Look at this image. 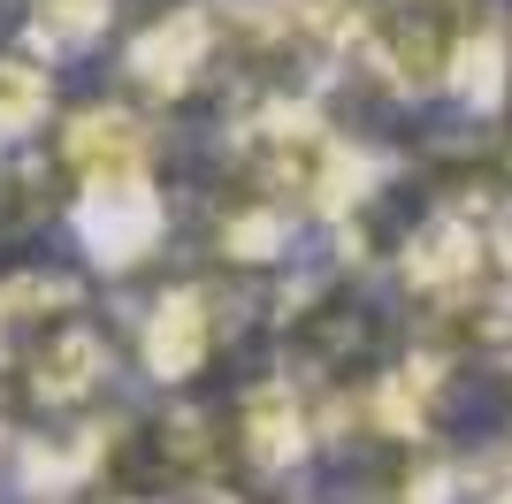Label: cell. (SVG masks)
<instances>
[{
	"instance_id": "cell-6",
	"label": "cell",
	"mask_w": 512,
	"mask_h": 504,
	"mask_svg": "<svg viewBox=\"0 0 512 504\" xmlns=\"http://www.w3.org/2000/svg\"><path fill=\"white\" fill-rule=\"evenodd\" d=\"M115 23V0H23V54L31 62H69L92 54Z\"/></svg>"
},
{
	"instance_id": "cell-4",
	"label": "cell",
	"mask_w": 512,
	"mask_h": 504,
	"mask_svg": "<svg viewBox=\"0 0 512 504\" xmlns=\"http://www.w3.org/2000/svg\"><path fill=\"white\" fill-rule=\"evenodd\" d=\"M214 344H222V298L207 283L161 291L146 306V321H138V359H146L153 382H192L214 359Z\"/></svg>"
},
{
	"instance_id": "cell-2",
	"label": "cell",
	"mask_w": 512,
	"mask_h": 504,
	"mask_svg": "<svg viewBox=\"0 0 512 504\" xmlns=\"http://www.w3.org/2000/svg\"><path fill=\"white\" fill-rule=\"evenodd\" d=\"M237 459L253 466V474H291V466H306V451L321 443V420H314V405H306V390H299V375H268V382H253L245 398H237Z\"/></svg>"
},
{
	"instance_id": "cell-7",
	"label": "cell",
	"mask_w": 512,
	"mask_h": 504,
	"mask_svg": "<svg viewBox=\"0 0 512 504\" xmlns=\"http://www.w3.org/2000/svg\"><path fill=\"white\" fill-rule=\"evenodd\" d=\"M46 107H54L46 62H31V54H8V62H0V146H23L31 130H46Z\"/></svg>"
},
{
	"instance_id": "cell-3",
	"label": "cell",
	"mask_w": 512,
	"mask_h": 504,
	"mask_svg": "<svg viewBox=\"0 0 512 504\" xmlns=\"http://www.w3.org/2000/svg\"><path fill=\"white\" fill-rule=\"evenodd\" d=\"M222 16H214L207 0H184V8H161V16L130 39V77L146 84V92H192L214 62H222Z\"/></svg>"
},
{
	"instance_id": "cell-5",
	"label": "cell",
	"mask_w": 512,
	"mask_h": 504,
	"mask_svg": "<svg viewBox=\"0 0 512 504\" xmlns=\"http://www.w3.org/2000/svg\"><path fill=\"white\" fill-rule=\"evenodd\" d=\"M444 92L467 107L474 123H490L497 107L512 100V31H505L497 16H474V23H467V39H459V54H451Z\"/></svg>"
},
{
	"instance_id": "cell-1",
	"label": "cell",
	"mask_w": 512,
	"mask_h": 504,
	"mask_svg": "<svg viewBox=\"0 0 512 504\" xmlns=\"http://www.w3.org/2000/svg\"><path fill=\"white\" fill-rule=\"evenodd\" d=\"M69 230L100 268H138L146 252L169 237V199L153 191V176H107V184H77L69 199Z\"/></svg>"
}]
</instances>
